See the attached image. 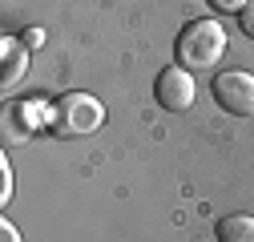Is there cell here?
Masks as SVG:
<instances>
[{
    "label": "cell",
    "mask_w": 254,
    "mask_h": 242,
    "mask_svg": "<svg viewBox=\"0 0 254 242\" xmlns=\"http://www.w3.org/2000/svg\"><path fill=\"white\" fill-rule=\"evenodd\" d=\"M218 242H254V214L218 218Z\"/></svg>",
    "instance_id": "obj_6"
},
{
    "label": "cell",
    "mask_w": 254,
    "mask_h": 242,
    "mask_svg": "<svg viewBox=\"0 0 254 242\" xmlns=\"http://www.w3.org/2000/svg\"><path fill=\"white\" fill-rule=\"evenodd\" d=\"M20 41H24V49H41V45H45V28H28Z\"/></svg>",
    "instance_id": "obj_10"
},
{
    "label": "cell",
    "mask_w": 254,
    "mask_h": 242,
    "mask_svg": "<svg viewBox=\"0 0 254 242\" xmlns=\"http://www.w3.org/2000/svg\"><path fill=\"white\" fill-rule=\"evenodd\" d=\"M0 57H4V69H0V89H16L28 73V49L24 41L16 37H4L0 41Z\"/></svg>",
    "instance_id": "obj_5"
},
{
    "label": "cell",
    "mask_w": 254,
    "mask_h": 242,
    "mask_svg": "<svg viewBox=\"0 0 254 242\" xmlns=\"http://www.w3.org/2000/svg\"><path fill=\"white\" fill-rule=\"evenodd\" d=\"M153 93H157V105L162 109L186 113L190 105H194V77H190V69H182V65H170V69L157 73Z\"/></svg>",
    "instance_id": "obj_4"
},
{
    "label": "cell",
    "mask_w": 254,
    "mask_h": 242,
    "mask_svg": "<svg viewBox=\"0 0 254 242\" xmlns=\"http://www.w3.org/2000/svg\"><path fill=\"white\" fill-rule=\"evenodd\" d=\"M101 121H105V105L97 97H89V93H65V97H57V105H53L49 129L57 137H81V133L101 129Z\"/></svg>",
    "instance_id": "obj_2"
},
{
    "label": "cell",
    "mask_w": 254,
    "mask_h": 242,
    "mask_svg": "<svg viewBox=\"0 0 254 242\" xmlns=\"http://www.w3.org/2000/svg\"><path fill=\"white\" fill-rule=\"evenodd\" d=\"M12 198V170H8V158H0V206Z\"/></svg>",
    "instance_id": "obj_7"
},
{
    "label": "cell",
    "mask_w": 254,
    "mask_h": 242,
    "mask_svg": "<svg viewBox=\"0 0 254 242\" xmlns=\"http://www.w3.org/2000/svg\"><path fill=\"white\" fill-rule=\"evenodd\" d=\"M210 93L218 101V109H226L230 117H250L254 113V77L246 69H226L218 73Z\"/></svg>",
    "instance_id": "obj_3"
},
{
    "label": "cell",
    "mask_w": 254,
    "mask_h": 242,
    "mask_svg": "<svg viewBox=\"0 0 254 242\" xmlns=\"http://www.w3.org/2000/svg\"><path fill=\"white\" fill-rule=\"evenodd\" d=\"M0 242H24V238H20V230H16L12 222H4V218H0Z\"/></svg>",
    "instance_id": "obj_11"
},
{
    "label": "cell",
    "mask_w": 254,
    "mask_h": 242,
    "mask_svg": "<svg viewBox=\"0 0 254 242\" xmlns=\"http://www.w3.org/2000/svg\"><path fill=\"white\" fill-rule=\"evenodd\" d=\"M222 53H226V28L218 20H190L174 45L182 69H214Z\"/></svg>",
    "instance_id": "obj_1"
},
{
    "label": "cell",
    "mask_w": 254,
    "mask_h": 242,
    "mask_svg": "<svg viewBox=\"0 0 254 242\" xmlns=\"http://www.w3.org/2000/svg\"><path fill=\"white\" fill-rule=\"evenodd\" d=\"M238 24H242V33L254 41V0H246V8L238 12Z\"/></svg>",
    "instance_id": "obj_8"
},
{
    "label": "cell",
    "mask_w": 254,
    "mask_h": 242,
    "mask_svg": "<svg viewBox=\"0 0 254 242\" xmlns=\"http://www.w3.org/2000/svg\"><path fill=\"white\" fill-rule=\"evenodd\" d=\"M206 4H210L214 12H242L246 0H206Z\"/></svg>",
    "instance_id": "obj_9"
}]
</instances>
